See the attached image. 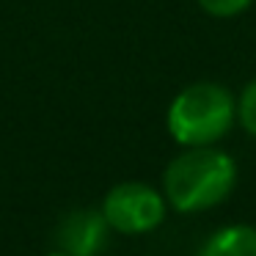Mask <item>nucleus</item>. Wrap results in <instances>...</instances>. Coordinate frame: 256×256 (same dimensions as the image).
<instances>
[{"label":"nucleus","instance_id":"nucleus-6","mask_svg":"<svg viewBox=\"0 0 256 256\" xmlns=\"http://www.w3.org/2000/svg\"><path fill=\"white\" fill-rule=\"evenodd\" d=\"M237 127L256 140V78L237 91Z\"/></svg>","mask_w":256,"mask_h":256},{"label":"nucleus","instance_id":"nucleus-8","mask_svg":"<svg viewBox=\"0 0 256 256\" xmlns=\"http://www.w3.org/2000/svg\"><path fill=\"white\" fill-rule=\"evenodd\" d=\"M47 256H69V254H66V250H58V248H56V250H50Z\"/></svg>","mask_w":256,"mask_h":256},{"label":"nucleus","instance_id":"nucleus-5","mask_svg":"<svg viewBox=\"0 0 256 256\" xmlns=\"http://www.w3.org/2000/svg\"><path fill=\"white\" fill-rule=\"evenodd\" d=\"M196 256H256V226L226 223L201 242Z\"/></svg>","mask_w":256,"mask_h":256},{"label":"nucleus","instance_id":"nucleus-3","mask_svg":"<svg viewBox=\"0 0 256 256\" xmlns=\"http://www.w3.org/2000/svg\"><path fill=\"white\" fill-rule=\"evenodd\" d=\"M110 232L124 237H140L160 228L168 218V201L160 188L138 179L113 184L100 204Z\"/></svg>","mask_w":256,"mask_h":256},{"label":"nucleus","instance_id":"nucleus-4","mask_svg":"<svg viewBox=\"0 0 256 256\" xmlns=\"http://www.w3.org/2000/svg\"><path fill=\"white\" fill-rule=\"evenodd\" d=\"M110 240L102 210H72L56 228V248L69 256H100Z\"/></svg>","mask_w":256,"mask_h":256},{"label":"nucleus","instance_id":"nucleus-1","mask_svg":"<svg viewBox=\"0 0 256 256\" xmlns=\"http://www.w3.org/2000/svg\"><path fill=\"white\" fill-rule=\"evenodd\" d=\"M240 168L220 146L179 149L162 168L160 190L179 215H201L220 206L237 188Z\"/></svg>","mask_w":256,"mask_h":256},{"label":"nucleus","instance_id":"nucleus-2","mask_svg":"<svg viewBox=\"0 0 256 256\" xmlns=\"http://www.w3.org/2000/svg\"><path fill=\"white\" fill-rule=\"evenodd\" d=\"M237 127V94L218 80H196L171 96L166 130L179 149L220 146Z\"/></svg>","mask_w":256,"mask_h":256},{"label":"nucleus","instance_id":"nucleus-7","mask_svg":"<svg viewBox=\"0 0 256 256\" xmlns=\"http://www.w3.org/2000/svg\"><path fill=\"white\" fill-rule=\"evenodd\" d=\"M196 3L212 20H234L248 12L256 0H196Z\"/></svg>","mask_w":256,"mask_h":256}]
</instances>
